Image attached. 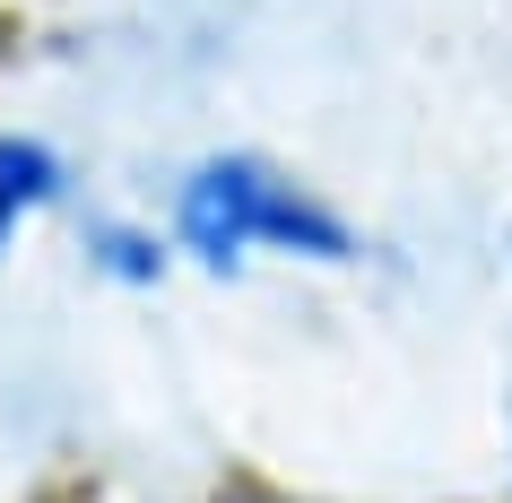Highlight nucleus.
Instances as JSON below:
<instances>
[{
  "instance_id": "obj_3",
  "label": "nucleus",
  "mask_w": 512,
  "mask_h": 503,
  "mask_svg": "<svg viewBox=\"0 0 512 503\" xmlns=\"http://www.w3.org/2000/svg\"><path fill=\"white\" fill-rule=\"evenodd\" d=\"M96 261H105V269H122V278H139V287L157 278V252H148L139 235H96Z\"/></svg>"
},
{
  "instance_id": "obj_1",
  "label": "nucleus",
  "mask_w": 512,
  "mask_h": 503,
  "mask_svg": "<svg viewBox=\"0 0 512 503\" xmlns=\"http://www.w3.org/2000/svg\"><path fill=\"white\" fill-rule=\"evenodd\" d=\"M174 235H183V252H200L217 278H226L243 252L356 261L348 217L322 209L313 191H296L278 165H261V157H209L200 165V174L183 183V200H174Z\"/></svg>"
},
{
  "instance_id": "obj_2",
  "label": "nucleus",
  "mask_w": 512,
  "mask_h": 503,
  "mask_svg": "<svg viewBox=\"0 0 512 503\" xmlns=\"http://www.w3.org/2000/svg\"><path fill=\"white\" fill-rule=\"evenodd\" d=\"M44 200H61V157L44 139H9L0 131V252L18 235V217L44 209Z\"/></svg>"
}]
</instances>
